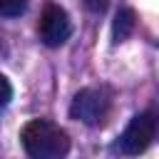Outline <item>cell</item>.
Segmentation results:
<instances>
[{"label": "cell", "instance_id": "8", "mask_svg": "<svg viewBox=\"0 0 159 159\" xmlns=\"http://www.w3.org/2000/svg\"><path fill=\"white\" fill-rule=\"evenodd\" d=\"M82 5L87 10H92V12H104L107 5H109V0H82Z\"/></svg>", "mask_w": 159, "mask_h": 159}, {"label": "cell", "instance_id": "5", "mask_svg": "<svg viewBox=\"0 0 159 159\" xmlns=\"http://www.w3.org/2000/svg\"><path fill=\"white\" fill-rule=\"evenodd\" d=\"M134 27H137V15H134V10H132V7H122V10L114 15V22H112V37H114V42L127 40V37L134 32Z\"/></svg>", "mask_w": 159, "mask_h": 159}, {"label": "cell", "instance_id": "6", "mask_svg": "<svg viewBox=\"0 0 159 159\" xmlns=\"http://www.w3.org/2000/svg\"><path fill=\"white\" fill-rule=\"evenodd\" d=\"M25 5H27V0H0V15L15 17L25 10Z\"/></svg>", "mask_w": 159, "mask_h": 159}, {"label": "cell", "instance_id": "1", "mask_svg": "<svg viewBox=\"0 0 159 159\" xmlns=\"http://www.w3.org/2000/svg\"><path fill=\"white\" fill-rule=\"evenodd\" d=\"M22 149L32 159H60L70 152V137L65 129L47 119H32L20 129Z\"/></svg>", "mask_w": 159, "mask_h": 159}, {"label": "cell", "instance_id": "7", "mask_svg": "<svg viewBox=\"0 0 159 159\" xmlns=\"http://www.w3.org/2000/svg\"><path fill=\"white\" fill-rule=\"evenodd\" d=\"M10 97H12V87H10L7 77H5V75H0V107H2V104H7V102H10Z\"/></svg>", "mask_w": 159, "mask_h": 159}, {"label": "cell", "instance_id": "3", "mask_svg": "<svg viewBox=\"0 0 159 159\" xmlns=\"http://www.w3.org/2000/svg\"><path fill=\"white\" fill-rule=\"evenodd\" d=\"M154 134H157V114L154 112H142V114L132 117L127 129L119 134L117 152H122V154H142L154 142Z\"/></svg>", "mask_w": 159, "mask_h": 159}, {"label": "cell", "instance_id": "4", "mask_svg": "<svg viewBox=\"0 0 159 159\" xmlns=\"http://www.w3.org/2000/svg\"><path fill=\"white\" fill-rule=\"evenodd\" d=\"M37 35L40 40L47 45V47H60L70 40L72 35V22H70V15L60 7V5H47L40 15V22H37Z\"/></svg>", "mask_w": 159, "mask_h": 159}, {"label": "cell", "instance_id": "2", "mask_svg": "<svg viewBox=\"0 0 159 159\" xmlns=\"http://www.w3.org/2000/svg\"><path fill=\"white\" fill-rule=\"evenodd\" d=\"M112 114V94L104 87H84L75 94L70 104V117L87 124V127H102Z\"/></svg>", "mask_w": 159, "mask_h": 159}]
</instances>
